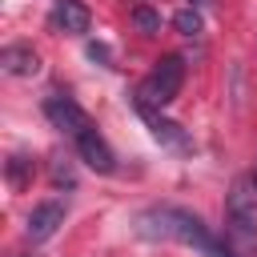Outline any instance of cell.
<instances>
[{
	"mask_svg": "<svg viewBox=\"0 0 257 257\" xmlns=\"http://www.w3.org/2000/svg\"><path fill=\"white\" fill-rule=\"evenodd\" d=\"M137 229L149 233V237H169V241H181V245H193L197 253L205 257H237L229 245H221L205 225L201 217H193L189 209H173V205H161V209H149L137 217Z\"/></svg>",
	"mask_w": 257,
	"mask_h": 257,
	"instance_id": "1",
	"label": "cell"
},
{
	"mask_svg": "<svg viewBox=\"0 0 257 257\" xmlns=\"http://www.w3.org/2000/svg\"><path fill=\"white\" fill-rule=\"evenodd\" d=\"M225 245L237 257H257V181L237 177L225 193Z\"/></svg>",
	"mask_w": 257,
	"mask_h": 257,
	"instance_id": "2",
	"label": "cell"
},
{
	"mask_svg": "<svg viewBox=\"0 0 257 257\" xmlns=\"http://www.w3.org/2000/svg\"><path fill=\"white\" fill-rule=\"evenodd\" d=\"M185 84V60L181 56H161L153 64V72L137 84V108H165L169 100H177Z\"/></svg>",
	"mask_w": 257,
	"mask_h": 257,
	"instance_id": "3",
	"label": "cell"
},
{
	"mask_svg": "<svg viewBox=\"0 0 257 257\" xmlns=\"http://www.w3.org/2000/svg\"><path fill=\"white\" fill-rule=\"evenodd\" d=\"M44 116L60 128V133H68L72 141L84 133V128H92V120H88V112L72 100V96H64V92H52L48 100H44Z\"/></svg>",
	"mask_w": 257,
	"mask_h": 257,
	"instance_id": "4",
	"label": "cell"
},
{
	"mask_svg": "<svg viewBox=\"0 0 257 257\" xmlns=\"http://www.w3.org/2000/svg\"><path fill=\"white\" fill-rule=\"evenodd\" d=\"M76 153H80V161H84L88 169H96V173H112V169H116V157H112L108 141L96 133V124L76 137Z\"/></svg>",
	"mask_w": 257,
	"mask_h": 257,
	"instance_id": "5",
	"label": "cell"
},
{
	"mask_svg": "<svg viewBox=\"0 0 257 257\" xmlns=\"http://www.w3.org/2000/svg\"><path fill=\"white\" fill-rule=\"evenodd\" d=\"M64 225V205L60 201H40L32 213H28V241H48L56 229Z\"/></svg>",
	"mask_w": 257,
	"mask_h": 257,
	"instance_id": "6",
	"label": "cell"
},
{
	"mask_svg": "<svg viewBox=\"0 0 257 257\" xmlns=\"http://www.w3.org/2000/svg\"><path fill=\"white\" fill-rule=\"evenodd\" d=\"M48 24H52L56 32L80 36V32H88V8H84L80 0H56V8L48 12Z\"/></svg>",
	"mask_w": 257,
	"mask_h": 257,
	"instance_id": "7",
	"label": "cell"
},
{
	"mask_svg": "<svg viewBox=\"0 0 257 257\" xmlns=\"http://www.w3.org/2000/svg\"><path fill=\"white\" fill-rule=\"evenodd\" d=\"M0 68H4L8 76H36V72H40V56H36L28 44H4Z\"/></svg>",
	"mask_w": 257,
	"mask_h": 257,
	"instance_id": "8",
	"label": "cell"
},
{
	"mask_svg": "<svg viewBox=\"0 0 257 257\" xmlns=\"http://www.w3.org/2000/svg\"><path fill=\"white\" fill-rule=\"evenodd\" d=\"M141 112L149 116V124H153V133H157V141H169L173 149H189V141L181 137V128H177L173 120H161V116H157L153 108H141Z\"/></svg>",
	"mask_w": 257,
	"mask_h": 257,
	"instance_id": "9",
	"label": "cell"
},
{
	"mask_svg": "<svg viewBox=\"0 0 257 257\" xmlns=\"http://www.w3.org/2000/svg\"><path fill=\"white\" fill-rule=\"evenodd\" d=\"M173 28H177L181 36H201L205 24H201V12H197V8H181V12L173 16Z\"/></svg>",
	"mask_w": 257,
	"mask_h": 257,
	"instance_id": "10",
	"label": "cell"
},
{
	"mask_svg": "<svg viewBox=\"0 0 257 257\" xmlns=\"http://www.w3.org/2000/svg\"><path fill=\"white\" fill-rule=\"evenodd\" d=\"M133 24H137L141 32H149V36L161 32V16H157L153 8H133Z\"/></svg>",
	"mask_w": 257,
	"mask_h": 257,
	"instance_id": "11",
	"label": "cell"
},
{
	"mask_svg": "<svg viewBox=\"0 0 257 257\" xmlns=\"http://www.w3.org/2000/svg\"><path fill=\"white\" fill-rule=\"evenodd\" d=\"M24 169H28L24 157H12V161H8V177H12V185H24Z\"/></svg>",
	"mask_w": 257,
	"mask_h": 257,
	"instance_id": "12",
	"label": "cell"
},
{
	"mask_svg": "<svg viewBox=\"0 0 257 257\" xmlns=\"http://www.w3.org/2000/svg\"><path fill=\"white\" fill-rule=\"evenodd\" d=\"M205 4H213V0H189V8H205Z\"/></svg>",
	"mask_w": 257,
	"mask_h": 257,
	"instance_id": "13",
	"label": "cell"
}]
</instances>
